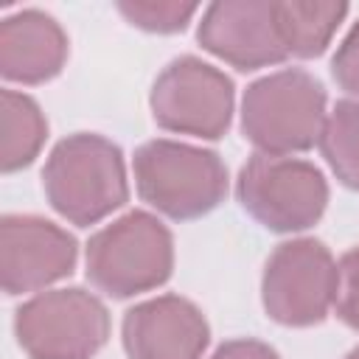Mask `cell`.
Segmentation results:
<instances>
[{"mask_svg": "<svg viewBox=\"0 0 359 359\" xmlns=\"http://www.w3.org/2000/svg\"><path fill=\"white\" fill-rule=\"evenodd\" d=\"M317 146L334 177L345 188L359 191V101L356 98H342L334 104V109L325 115Z\"/></svg>", "mask_w": 359, "mask_h": 359, "instance_id": "15", "label": "cell"}, {"mask_svg": "<svg viewBox=\"0 0 359 359\" xmlns=\"http://www.w3.org/2000/svg\"><path fill=\"white\" fill-rule=\"evenodd\" d=\"M345 359H359V345H356L353 351H348V353H345Z\"/></svg>", "mask_w": 359, "mask_h": 359, "instance_id": "20", "label": "cell"}, {"mask_svg": "<svg viewBox=\"0 0 359 359\" xmlns=\"http://www.w3.org/2000/svg\"><path fill=\"white\" fill-rule=\"evenodd\" d=\"M115 8L123 14L129 25L151 34L185 31L191 17L199 11L196 3H177V0H121Z\"/></svg>", "mask_w": 359, "mask_h": 359, "instance_id": "16", "label": "cell"}, {"mask_svg": "<svg viewBox=\"0 0 359 359\" xmlns=\"http://www.w3.org/2000/svg\"><path fill=\"white\" fill-rule=\"evenodd\" d=\"M337 261L320 238L280 241L261 275V303L269 320L289 328L320 325L334 309Z\"/></svg>", "mask_w": 359, "mask_h": 359, "instance_id": "8", "label": "cell"}, {"mask_svg": "<svg viewBox=\"0 0 359 359\" xmlns=\"http://www.w3.org/2000/svg\"><path fill=\"white\" fill-rule=\"evenodd\" d=\"M238 205L272 233H300L314 227L328 205L323 171L292 154L255 151L236 180Z\"/></svg>", "mask_w": 359, "mask_h": 359, "instance_id": "5", "label": "cell"}, {"mask_svg": "<svg viewBox=\"0 0 359 359\" xmlns=\"http://www.w3.org/2000/svg\"><path fill=\"white\" fill-rule=\"evenodd\" d=\"M348 11H351L348 3L278 0V28L286 53L297 59H314L325 53Z\"/></svg>", "mask_w": 359, "mask_h": 359, "instance_id": "14", "label": "cell"}, {"mask_svg": "<svg viewBox=\"0 0 359 359\" xmlns=\"http://www.w3.org/2000/svg\"><path fill=\"white\" fill-rule=\"evenodd\" d=\"M70 56V42L56 17L22 8L0 20V76L17 84L56 79Z\"/></svg>", "mask_w": 359, "mask_h": 359, "instance_id": "12", "label": "cell"}, {"mask_svg": "<svg viewBox=\"0 0 359 359\" xmlns=\"http://www.w3.org/2000/svg\"><path fill=\"white\" fill-rule=\"evenodd\" d=\"M210 359H280L278 351L261 339H250V337H238V339H227L222 342Z\"/></svg>", "mask_w": 359, "mask_h": 359, "instance_id": "19", "label": "cell"}, {"mask_svg": "<svg viewBox=\"0 0 359 359\" xmlns=\"http://www.w3.org/2000/svg\"><path fill=\"white\" fill-rule=\"evenodd\" d=\"M334 311L348 328L359 331V247H351L337 261Z\"/></svg>", "mask_w": 359, "mask_h": 359, "instance_id": "17", "label": "cell"}, {"mask_svg": "<svg viewBox=\"0 0 359 359\" xmlns=\"http://www.w3.org/2000/svg\"><path fill=\"white\" fill-rule=\"evenodd\" d=\"M325 87L303 67H283L247 84L241 135L264 154L309 151L325 123Z\"/></svg>", "mask_w": 359, "mask_h": 359, "instance_id": "4", "label": "cell"}, {"mask_svg": "<svg viewBox=\"0 0 359 359\" xmlns=\"http://www.w3.org/2000/svg\"><path fill=\"white\" fill-rule=\"evenodd\" d=\"M0 168L14 174L39 157L48 140V118L31 95L6 87L0 93Z\"/></svg>", "mask_w": 359, "mask_h": 359, "instance_id": "13", "label": "cell"}, {"mask_svg": "<svg viewBox=\"0 0 359 359\" xmlns=\"http://www.w3.org/2000/svg\"><path fill=\"white\" fill-rule=\"evenodd\" d=\"M14 337L28 359H93L109 339V311L81 286L45 289L14 311Z\"/></svg>", "mask_w": 359, "mask_h": 359, "instance_id": "6", "label": "cell"}, {"mask_svg": "<svg viewBox=\"0 0 359 359\" xmlns=\"http://www.w3.org/2000/svg\"><path fill=\"white\" fill-rule=\"evenodd\" d=\"M233 104L236 87L230 76L191 53L171 59L149 93L151 118L160 129L202 140L224 137L233 121Z\"/></svg>", "mask_w": 359, "mask_h": 359, "instance_id": "7", "label": "cell"}, {"mask_svg": "<svg viewBox=\"0 0 359 359\" xmlns=\"http://www.w3.org/2000/svg\"><path fill=\"white\" fill-rule=\"evenodd\" d=\"M42 191L50 208L70 224H98L129 199L123 151L95 132L67 135L45 160Z\"/></svg>", "mask_w": 359, "mask_h": 359, "instance_id": "1", "label": "cell"}, {"mask_svg": "<svg viewBox=\"0 0 359 359\" xmlns=\"http://www.w3.org/2000/svg\"><path fill=\"white\" fill-rule=\"evenodd\" d=\"M137 196L174 222H191L227 196L230 177L224 160L213 149L157 137L137 146L132 157Z\"/></svg>", "mask_w": 359, "mask_h": 359, "instance_id": "2", "label": "cell"}, {"mask_svg": "<svg viewBox=\"0 0 359 359\" xmlns=\"http://www.w3.org/2000/svg\"><path fill=\"white\" fill-rule=\"evenodd\" d=\"M199 45L236 70H258L289 59L278 28V0H219L202 11Z\"/></svg>", "mask_w": 359, "mask_h": 359, "instance_id": "10", "label": "cell"}, {"mask_svg": "<svg viewBox=\"0 0 359 359\" xmlns=\"http://www.w3.org/2000/svg\"><path fill=\"white\" fill-rule=\"evenodd\" d=\"M331 76L342 93L359 98V20L337 45V53L331 59Z\"/></svg>", "mask_w": 359, "mask_h": 359, "instance_id": "18", "label": "cell"}, {"mask_svg": "<svg viewBox=\"0 0 359 359\" xmlns=\"http://www.w3.org/2000/svg\"><path fill=\"white\" fill-rule=\"evenodd\" d=\"M121 342L129 359H202L210 325L188 297L157 294L123 314Z\"/></svg>", "mask_w": 359, "mask_h": 359, "instance_id": "11", "label": "cell"}, {"mask_svg": "<svg viewBox=\"0 0 359 359\" xmlns=\"http://www.w3.org/2000/svg\"><path fill=\"white\" fill-rule=\"evenodd\" d=\"M174 236L149 210H129L90 236L84 275L107 297L151 292L171 278Z\"/></svg>", "mask_w": 359, "mask_h": 359, "instance_id": "3", "label": "cell"}, {"mask_svg": "<svg viewBox=\"0 0 359 359\" xmlns=\"http://www.w3.org/2000/svg\"><path fill=\"white\" fill-rule=\"evenodd\" d=\"M79 241L65 227L34 213L0 219V283L6 294L39 292L76 269Z\"/></svg>", "mask_w": 359, "mask_h": 359, "instance_id": "9", "label": "cell"}]
</instances>
